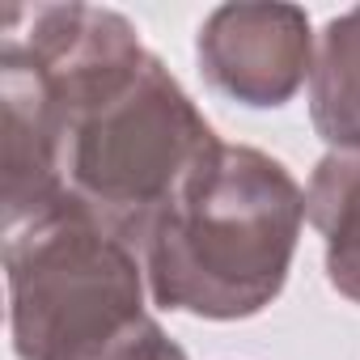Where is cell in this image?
Listing matches in <instances>:
<instances>
[{
	"label": "cell",
	"mask_w": 360,
	"mask_h": 360,
	"mask_svg": "<svg viewBox=\"0 0 360 360\" xmlns=\"http://www.w3.org/2000/svg\"><path fill=\"white\" fill-rule=\"evenodd\" d=\"M0 51L43 89L64 195L140 250L157 212L221 144L204 110L115 9L9 5Z\"/></svg>",
	"instance_id": "obj_1"
},
{
	"label": "cell",
	"mask_w": 360,
	"mask_h": 360,
	"mask_svg": "<svg viewBox=\"0 0 360 360\" xmlns=\"http://www.w3.org/2000/svg\"><path fill=\"white\" fill-rule=\"evenodd\" d=\"M301 221L305 191L288 165L221 140L144 233L153 305L208 322L263 314L284 292Z\"/></svg>",
	"instance_id": "obj_2"
},
{
	"label": "cell",
	"mask_w": 360,
	"mask_h": 360,
	"mask_svg": "<svg viewBox=\"0 0 360 360\" xmlns=\"http://www.w3.org/2000/svg\"><path fill=\"white\" fill-rule=\"evenodd\" d=\"M9 335L18 360H85L144 314V259L68 195L5 229Z\"/></svg>",
	"instance_id": "obj_3"
},
{
	"label": "cell",
	"mask_w": 360,
	"mask_h": 360,
	"mask_svg": "<svg viewBox=\"0 0 360 360\" xmlns=\"http://www.w3.org/2000/svg\"><path fill=\"white\" fill-rule=\"evenodd\" d=\"M314 30L301 5H221L204 18L195 60L204 81L250 110L297 98L314 72Z\"/></svg>",
	"instance_id": "obj_4"
},
{
	"label": "cell",
	"mask_w": 360,
	"mask_h": 360,
	"mask_svg": "<svg viewBox=\"0 0 360 360\" xmlns=\"http://www.w3.org/2000/svg\"><path fill=\"white\" fill-rule=\"evenodd\" d=\"M305 221L326 246V280L360 305V148H330L305 187Z\"/></svg>",
	"instance_id": "obj_5"
},
{
	"label": "cell",
	"mask_w": 360,
	"mask_h": 360,
	"mask_svg": "<svg viewBox=\"0 0 360 360\" xmlns=\"http://www.w3.org/2000/svg\"><path fill=\"white\" fill-rule=\"evenodd\" d=\"M309 119L330 148H360V9L330 18L318 34Z\"/></svg>",
	"instance_id": "obj_6"
},
{
	"label": "cell",
	"mask_w": 360,
	"mask_h": 360,
	"mask_svg": "<svg viewBox=\"0 0 360 360\" xmlns=\"http://www.w3.org/2000/svg\"><path fill=\"white\" fill-rule=\"evenodd\" d=\"M85 360H191V356L161 330V322L140 318L127 335H119L115 343H106L102 352H94Z\"/></svg>",
	"instance_id": "obj_7"
}]
</instances>
